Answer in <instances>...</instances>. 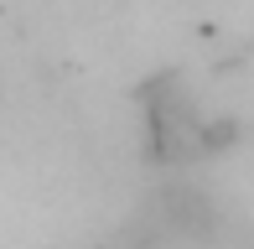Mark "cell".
<instances>
[{
  "mask_svg": "<svg viewBox=\"0 0 254 249\" xmlns=\"http://www.w3.org/2000/svg\"><path fill=\"white\" fill-rule=\"evenodd\" d=\"M140 104H145V140H151V156L161 166L213 161L239 140V124L228 115H207L177 73L151 78L140 88Z\"/></svg>",
  "mask_w": 254,
  "mask_h": 249,
  "instance_id": "6da1fadb",
  "label": "cell"
},
{
  "mask_svg": "<svg viewBox=\"0 0 254 249\" xmlns=\"http://www.w3.org/2000/svg\"><path fill=\"white\" fill-rule=\"evenodd\" d=\"M151 218L166 239H187V244H213L218 234V202L213 192L192 187V182H171L156 192L151 202Z\"/></svg>",
  "mask_w": 254,
  "mask_h": 249,
  "instance_id": "7a4b0ae2",
  "label": "cell"
}]
</instances>
